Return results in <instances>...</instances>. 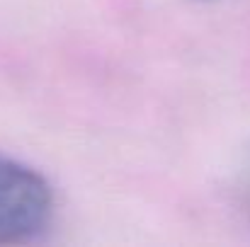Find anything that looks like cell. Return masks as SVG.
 Masks as SVG:
<instances>
[{"label": "cell", "instance_id": "1", "mask_svg": "<svg viewBox=\"0 0 250 247\" xmlns=\"http://www.w3.org/2000/svg\"><path fill=\"white\" fill-rule=\"evenodd\" d=\"M56 213L54 189L34 167L0 155V245L42 240Z\"/></svg>", "mask_w": 250, "mask_h": 247}, {"label": "cell", "instance_id": "2", "mask_svg": "<svg viewBox=\"0 0 250 247\" xmlns=\"http://www.w3.org/2000/svg\"><path fill=\"white\" fill-rule=\"evenodd\" d=\"M243 189H246V199H248L250 204V160L246 165V177H243Z\"/></svg>", "mask_w": 250, "mask_h": 247}]
</instances>
